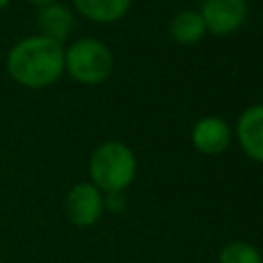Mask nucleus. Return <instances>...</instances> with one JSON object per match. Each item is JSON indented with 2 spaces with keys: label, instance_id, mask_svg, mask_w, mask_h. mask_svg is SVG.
Instances as JSON below:
<instances>
[{
  "label": "nucleus",
  "instance_id": "1a4fd4ad",
  "mask_svg": "<svg viewBox=\"0 0 263 263\" xmlns=\"http://www.w3.org/2000/svg\"><path fill=\"white\" fill-rule=\"evenodd\" d=\"M78 14L92 23H115L132 6V0H72Z\"/></svg>",
  "mask_w": 263,
  "mask_h": 263
},
{
  "label": "nucleus",
  "instance_id": "9b49d317",
  "mask_svg": "<svg viewBox=\"0 0 263 263\" xmlns=\"http://www.w3.org/2000/svg\"><path fill=\"white\" fill-rule=\"evenodd\" d=\"M218 263H263V257L257 247L245 240H230L222 247Z\"/></svg>",
  "mask_w": 263,
  "mask_h": 263
},
{
  "label": "nucleus",
  "instance_id": "f03ea898",
  "mask_svg": "<svg viewBox=\"0 0 263 263\" xmlns=\"http://www.w3.org/2000/svg\"><path fill=\"white\" fill-rule=\"evenodd\" d=\"M136 166V154L127 144L107 140L92 150L88 158V177L90 183L103 193H115L123 191L134 181Z\"/></svg>",
  "mask_w": 263,
  "mask_h": 263
},
{
  "label": "nucleus",
  "instance_id": "6e6552de",
  "mask_svg": "<svg viewBox=\"0 0 263 263\" xmlns=\"http://www.w3.org/2000/svg\"><path fill=\"white\" fill-rule=\"evenodd\" d=\"M74 27H76V18H74L72 8L62 4V2H58V0L37 12L39 35H43V37H47L51 41H58L62 45L72 35Z\"/></svg>",
  "mask_w": 263,
  "mask_h": 263
},
{
  "label": "nucleus",
  "instance_id": "4468645a",
  "mask_svg": "<svg viewBox=\"0 0 263 263\" xmlns=\"http://www.w3.org/2000/svg\"><path fill=\"white\" fill-rule=\"evenodd\" d=\"M8 4H10V0H0V12H2V10H4Z\"/></svg>",
  "mask_w": 263,
  "mask_h": 263
},
{
  "label": "nucleus",
  "instance_id": "20e7f679",
  "mask_svg": "<svg viewBox=\"0 0 263 263\" xmlns=\"http://www.w3.org/2000/svg\"><path fill=\"white\" fill-rule=\"evenodd\" d=\"M64 212L72 226L88 228L97 224L105 212V193L90 181H80L66 193Z\"/></svg>",
  "mask_w": 263,
  "mask_h": 263
},
{
  "label": "nucleus",
  "instance_id": "9d476101",
  "mask_svg": "<svg viewBox=\"0 0 263 263\" xmlns=\"http://www.w3.org/2000/svg\"><path fill=\"white\" fill-rule=\"evenodd\" d=\"M205 33L208 31L199 10H181L171 21V37L181 45H195Z\"/></svg>",
  "mask_w": 263,
  "mask_h": 263
},
{
  "label": "nucleus",
  "instance_id": "ddd939ff",
  "mask_svg": "<svg viewBox=\"0 0 263 263\" xmlns=\"http://www.w3.org/2000/svg\"><path fill=\"white\" fill-rule=\"evenodd\" d=\"M55 0H29V4L31 6H35L37 10H41V8H45V6H49V4H53Z\"/></svg>",
  "mask_w": 263,
  "mask_h": 263
},
{
  "label": "nucleus",
  "instance_id": "0eeeda50",
  "mask_svg": "<svg viewBox=\"0 0 263 263\" xmlns=\"http://www.w3.org/2000/svg\"><path fill=\"white\" fill-rule=\"evenodd\" d=\"M236 140L249 158L263 162V105H251L240 113Z\"/></svg>",
  "mask_w": 263,
  "mask_h": 263
},
{
  "label": "nucleus",
  "instance_id": "f257e3e1",
  "mask_svg": "<svg viewBox=\"0 0 263 263\" xmlns=\"http://www.w3.org/2000/svg\"><path fill=\"white\" fill-rule=\"evenodd\" d=\"M6 72L18 86L31 90L47 88L64 74V45L39 33L29 35L6 53Z\"/></svg>",
  "mask_w": 263,
  "mask_h": 263
},
{
  "label": "nucleus",
  "instance_id": "39448f33",
  "mask_svg": "<svg viewBox=\"0 0 263 263\" xmlns=\"http://www.w3.org/2000/svg\"><path fill=\"white\" fill-rule=\"evenodd\" d=\"M247 0H203L199 14L212 35H230L247 21Z\"/></svg>",
  "mask_w": 263,
  "mask_h": 263
},
{
  "label": "nucleus",
  "instance_id": "423d86ee",
  "mask_svg": "<svg viewBox=\"0 0 263 263\" xmlns=\"http://www.w3.org/2000/svg\"><path fill=\"white\" fill-rule=\"evenodd\" d=\"M230 138H232L230 125L218 115L201 117L191 127V144L197 152L205 156L222 154L230 146Z\"/></svg>",
  "mask_w": 263,
  "mask_h": 263
},
{
  "label": "nucleus",
  "instance_id": "f8f14e48",
  "mask_svg": "<svg viewBox=\"0 0 263 263\" xmlns=\"http://www.w3.org/2000/svg\"><path fill=\"white\" fill-rule=\"evenodd\" d=\"M125 205V197L123 191H115V193H105V210L111 212H121Z\"/></svg>",
  "mask_w": 263,
  "mask_h": 263
},
{
  "label": "nucleus",
  "instance_id": "7ed1b4c3",
  "mask_svg": "<svg viewBox=\"0 0 263 263\" xmlns=\"http://www.w3.org/2000/svg\"><path fill=\"white\" fill-rule=\"evenodd\" d=\"M64 72L80 84H101L113 72V53L95 37L76 39L64 47Z\"/></svg>",
  "mask_w": 263,
  "mask_h": 263
}]
</instances>
